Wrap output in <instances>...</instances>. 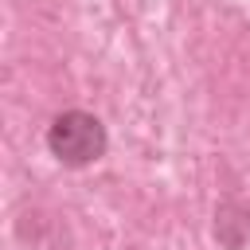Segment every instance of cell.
Listing matches in <instances>:
<instances>
[{"mask_svg":"<svg viewBox=\"0 0 250 250\" xmlns=\"http://www.w3.org/2000/svg\"><path fill=\"white\" fill-rule=\"evenodd\" d=\"M109 133L98 113L90 109H62L47 125V152L62 168H90L105 156Z\"/></svg>","mask_w":250,"mask_h":250,"instance_id":"6da1fadb","label":"cell"},{"mask_svg":"<svg viewBox=\"0 0 250 250\" xmlns=\"http://www.w3.org/2000/svg\"><path fill=\"white\" fill-rule=\"evenodd\" d=\"M246 207L242 203H223L215 211V242L223 250H242L250 242V223H246Z\"/></svg>","mask_w":250,"mask_h":250,"instance_id":"7a4b0ae2","label":"cell"}]
</instances>
